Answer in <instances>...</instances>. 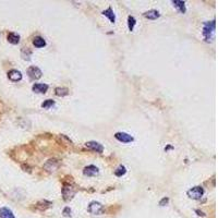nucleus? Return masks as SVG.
Returning a JSON list of instances; mask_svg holds the SVG:
<instances>
[{
	"mask_svg": "<svg viewBox=\"0 0 218 218\" xmlns=\"http://www.w3.org/2000/svg\"><path fill=\"white\" fill-rule=\"evenodd\" d=\"M215 27H216V22L215 20L205 22L203 25V36H204L206 42H211L214 38Z\"/></svg>",
	"mask_w": 218,
	"mask_h": 218,
	"instance_id": "obj_1",
	"label": "nucleus"
},
{
	"mask_svg": "<svg viewBox=\"0 0 218 218\" xmlns=\"http://www.w3.org/2000/svg\"><path fill=\"white\" fill-rule=\"evenodd\" d=\"M187 194L192 200H201V198L204 195V189L198 185V187H194V188H191L190 190H188Z\"/></svg>",
	"mask_w": 218,
	"mask_h": 218,
	"instance_id": "obj_2",
	"label": "nucleus"
},
{
	"mask_svg": "<svg viewBox=\"0 0 218 218\" xmlns=\"http://www.w3.org/2000/svg\"><path fill=\"white\" fill-rule=\"evenodd\" d=\"M87 211L93 215H101L104 211V205L99 202L93 201L90 203L88 207H87Z\"/></svg>",
	"mask_w": 218,
	"mask_h": 218,
	"instance_id": "obj_3",
	"label": "nucleus"
},
{
	"mask_svg": "<svg viewBox=\"0 0 218 218\" xmlns=\"http://www.w3.org/2000/svg\"><path fill=\"white\" fill-rule=\"evenodd\" d=\"M27 74H28V77H30L31 80H38L42 77V70H40L38 67H35V66H32L27 69Z\"/></svg>",
	"mask_w": 218,
	"mask_h": 218,
	"instance_id": "obj_4",
	"label": "nucleus"
},
{
	"mask_svg": "<svg viewBox=\"0 0 218 218\" xmlns=\"http://www.w3.org/2000/svg\"><path fill=\"white\" fill-rule=\"evenodd\" d=\"M114 138L117 139L119 142H122V143H131V142L134 141V138L132 135L125 133V132H117L114 134Z\"/></svg>",
	"mask_w": 218,
	"mask_h": 218,
	"instance_id": "obj_5",
	"label": "nucleus"
},
{
	"mask_svg": "<svg viewBox=\"0 0 218 218\" xmlns=\"http://www.w3.org/2000/svg\"><path fill=\"white\" fill-rule=\"evenodd\" d=\"M74 193H75V191L72 189L71 185H64L63 189H62V195H63V200L66 202L72 200Z\"/></svg>",
	"mask_w": 218,
	"mask_h": 218,
	"instance_id": "obj_6",
	"label": "nucleus"
},
{
	"mask_svg": "<svg viewBox=\"0 0 218 218\" xmlns=\"http://www.w3.org/2000/svg\"><path fill=\"white\" fill-rule=\"evenodd\" d=\"M85 145H86V147H88L90 149L97 152V153H103V152H104V146H103L101 143H98V142L90 141V142H87Z\"/></svg>",
	"mask_w": 218,
	"mask_h": 218,
	"instance_id": "obj_7",
	"label": "nucleus"
},
{
	"mask_svg": "<svg viewBox=\"0 0 218 218\" xmlns=\"http://www.w3.org/2000/svg\"><path fill=\"white\" fill-rule=\"evenodd\" d=\"M83 174L87 176V177H94L96 174H98V168L94 165H90L83 169Z\"/></svg>",
	"mask_w": 218,
	"mask_h": 218,
	"instance_id": "obj_8",
	"label": "nucleus"
},
{
	"mask_svg": "<svg viewBox=\"0 0 218 218\" xmlns=\"http://www.w3.org/2000/svg\"><path fill=\"white\" fill-rule=\"evenodd\" d=\"M32 90H33L34 93H37V94H45L48 90V85L47 84L35 83L32 86Z\"/></svg>",
	"mask_w": 218,
	"mask_h": 218,
	"instance_id": "obj_9",
	"label": "nucleus"
},
{
	"mask_svg": "<svg viewBox=\"0 0 218 218\" xmlns=\"http://www.w3.org/2000/svg\"><path fill=\"white\" fill-rule=\"evenodd\" d=\"M8 77H9V80L13 81V82H17V81H21L22 80V73H21L19 70H10L8 72Z\"/></svg>",
	"mask_w": 218,
	"mask_h": 218,
	"instance_id": "obj_10",
	"label": "nucleus"
},
{
	"mask_svg": "<svg viewBox=\"0 0 218 218\" xmlns=\"http://www.w3.org/2000/svg\"><path fill=\"white\" fill-rule=\"evenodd\" d=\"M0 218H15L13 211L8 207L0 208Z\"/></svg>",
	"mask_w": 218,
	"mask_h": 218,
	"instance_id": "obj_11",
	"label": "nucleus"
},
{
	"mask_svg": "<svg viewBox=\"0 0 218 218\" xmlns=\"http://www.w3.org/2000/svg\"><path fill=\"white\" fill-rule=\"evenodd\" d=\"M174 7H176L181 13H185L187 12V8H185V2L184 1H180V0H174L172 1Z\"/></svg>",
	"mask_w": 218,
	"mask_h": 218,
	"instance_id": "obj_12",
	"label": "nucleus"
},
{
	"mask_svg": "<svg viewBox=\"0 0 218 218\" xmlns=\"http://www.w3.org/2000/svg\"><path fill=\"white\" fill-rule=\"evenodd\" d=\"M144 17L146 19H149V20H156L160 17V13L157 10H148L144 13Z\"/></svg>",
	"mask_w": 218,
	"mask_h": 218,
	"instance_id": "obj_13",
	"label": "nucleus"
},
{
	"mask_svg": "<svg viewBox=\"0 0 218 218\" xmlns=\"http://www.w3.org/2000/svg\"><path fill=\"white\" fill-rule=\"evenodd\" d=\"M103 15H105V17H107L109 20H110L111 23H114L116 22V15H114V10H112V8L109 7L107 9V10L103 11Z\"/></svg>",
	"mask_w": 218,
	"mask_h": 218,
	"instance_id": "obj_14",
	"label": "nucleus"
},
{
	"mask_svg": "<svg viewBox=\"0 0 218 218\" xmlns=\"http://www.w3.org/2000/svg\"><path fill=\"white\" fill-rule=\"evenodd\" d=\"M33 45L37 48H42V47H44V46H46V40L44 39L43 37L35 36L33 39Z\"/></svg>",
	"mask_w": 218,
	"mask_h": 218,
	"instance_id": "obj_15",
	"label": "nucleus"
},
{
	"mask_svg": "<svg viewBox=\"0 0 218 218\" xmlns=\"http://www.w3.org/2000/svg\"><path fill=\"white\" fill-rule=\"evenodd\" d=\"M8 42L13 45H17L20 43V35L17 33H10L8 35Z\"/></svg>",
	"mask_w": 218,
	"mask_h": 218,
	"instance_id": "obj_16",
	"label": "nucleus"
},
{
	"mask_svg": "<svg viewBox=\"0 0 218 218\" xmlns=\"http://www.w3.org/2000/svg\"><path fill=\"white\" fill-rule=\"evenodd\" d=\"M55 93L57 96H67L69 94V90H68L67 87H57L56 90H55Z\"/></svg>",
	"mask_w": 218,
	"mask_h": 218,
	"instance_id": "obj_17",
	"label": "nucleus"
},
{
	"mask_svg": "<svg viewBox=\"0 0 218 218\" xmlns=\"http://www.w3.org/2000/svg\"><path fill=\"white\" fill-rule=\"evenodd\" d=\"M135 24H136V21H135L134 17L129 15V17H128V27H129V30H130L131 32L134 30Z\"/></svg>",
	"mask_w": 218,
	"mask_h": 218,
	"instance_id": "obj_18",
	"label": "nucleus"
},
{
	"mask_svg": "<svg viewBox=\"0 0 218 218\" xmlns=\"http://www.w3.org/2000/svg\"><path fill=\"white\" fill-rule=\"evenodd\" d=\"M127 172V168L124 167V166H119V167L114 170V174L117 176V177H122L123 174H125Z\"/></svg>",
	"mask_w": 218,
	"mask_h": 218,
	"instance_id": "obj_19",
	"label": "nucleus"
},
{
	"mask_svg": "<svg viewBox=\"0 0 218 218\" xmlns=\"http://www.w3.org/2000/svg\"><path fill=\"white\" fill-rule=\"evenodd\" d=\"M55 104H56V103H55L54 101H51V99H47V101H45L43 104H42V107L45 108V109H48V108H50V107H52V106H55Z\"/></svg>",
	"mask_w": 218,
	"mask_h": 218,
	"instance_id": "obj_20",
	"label": "nucleus"
},
{
	"mask_svg": "<svg viewBox=\"0 0 218 218\" xmlns=\"http://www.w3.org/2000/svg\"><path fill=\"white\" fill-rule=\"evenodd\" d=\"M62 214H63L64 217H71V208L70 207H66L62 211Z\"/></svg>",
	"mask_w": 218,
	"mask_h": 218,
	"instance_id": "obj_21",
	"label": "nucleus"
},
{
	"mask_svg": "<svg viewBox=\"0 0 218 218\" xmlns=\"http://www.w3.org/2000/svg\"><path fill=\"white\" fill-rule=\"evenodd\" d=\"M168 202H169V198H161L160 201H159V205L160 206H165V205L168 204Z\"/></svg>",
	"mask_w": 218,
	"mask_h": 218,
	"instance_id": "obj_22",
	"label": "nucleus"
},
{
	"mask_svg": "<svg viewBox=\"0 0 218 218\" xmlns=\"http://www.w3.org/2000/svg\"><path fill=\"white\" fill-rule=\"evenodd\" d=\"M195 211L198 213V216H205V214H204V213H203V211H198V209H196V211Z\"/></svg>",
	"mask_w": 218,
	"mask_h": 218,
	"instance_id": "obj_23",
	"label": "nucleus"
}]
</instances>
